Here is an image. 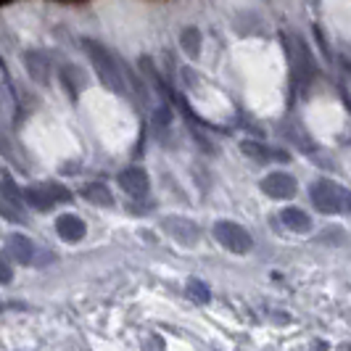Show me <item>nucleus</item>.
Segmentation results:
<instances>
[{"label": "nucleus", "mask_w": 351, "mask_h": 351, "mask_svg": "<svg viewBox=\"0 0 351 351\" xmlns=\"http://www.w3.org/2000/svg\"><path fill=\"white\" fill-rule=\"evenodd\" d=\"M119 185L127 195L132 198H143L151 191V180H148V172L143 167H127L119 172Z\"/></svg>", "instance_id": "nucleus-7"}, {"label": "nucleus", "mask_w": 351, "mask_h": 351, "mask_svg": "<svg viewBox=\"0 0 351 351\" xmlns=\"http://www.w3.org/2000/svg\"><path fill=\"white\" fill-rule=\"evenodd\" d=\"M21 201L35 211H51L58 204H69L71 193L69 188H64L58 182H37V185H27L21 191Z\"/></svg>", "instance_id": "nucleus-3"}, {"label": "nucleus", "mask_w": 351, "mask_h": 351, "mask_svg": "<svg viewBox=\"0 0 351 351\" xmlns=\"http://www.w3.org/2000/svg\"><path fill=\"white\" fill-rule=\"evenodd\" d=\"M56 232L66 241V243H77V241H82L85 238V222L77 217V214H61L58 219H56Z\"/></svg>", "instance_id": "nucleus-11"}, {"label": "nucleus", "mask_w": 351, "mask_h": 351, "mask_svg": "<svg viewBox=\"0 0 351 351\" xmlns=\"http://www.w3.org/2000/svg\"><path fill=\"white\" fill-rule=\"evenodd\" d=\"M24 66L35 82H48L51 80V56L48 51H24Z\"/></svg>", "instance_id": "nucleus-9"}, {"label": "nucleus", "mask_w": 351, "mask_h": 351, "mask_svg": "<svg viewBox=\"0 0 351 351\" xmlns=\"http://www.w3.org/2000/svg\"><path fill=\"white\" fill-rule=\"evenodd\" d=\"M64 3H69V0H64Z\"/></svg>", "instance_id": "nucleus-18"}, {"label": "nucleus", "mask_w": 351, "mask_h": 351, "mask_svg": "<svg viewBox=\"0 0 351 351\" xmlns=\"http://www.w3.org/2000/svg\"><path fill=\"white\" fill-rule=\"evenodd\" d=\"M259 188H262L264 195H269L275 201H288V198L296 195L299 182H296V177L288 175V172H269L267 177H262Z\"/></svg>", "instance_id": "nucleus-6"}, {"label": "nucleus", "mask_w": 351, "mask_h": 351, "mask_svg": "<svg viewBox=\"0 0 351 351\" xmlns=\"http://www.w3.org/2000/svg\"><path fill=\"white\" fill-rule=\"evenodd\" d=\"M214 238L222 243V248H228L230 254H248L254 248V238L243 225L230 222V219H219L214 225Z\"/></svg>", "instance_id": "nucleus-5"}, {"label": "nucleus", "mask_w": 351, "mask_h": 351, "mask_svg": "<svg viewBox=\"0 0 351 351\" xmlns=\"http://www.w3.org/2000/svg\"><path fill=\"white\" fill-rule=\"evenodd\" d=\"M201 45H204V35L198 27H185L180 32V48L188 58H198L201 56Z\"/></svg>", "instance_id": "nucleus-14"}, {"label": "nucleus", "mask_w": 351, "mask_h": 351, "mask_svg": "<svg viewBox=\"0 0 351 351\" xmlns=\"http://www.w3.org/2000/svg\"><path fill=\"white\" fill-rule=\"evenodd\" d=\"M35 251H37L35 243H32L27 235H11V238H8V254H11L19 264H32Z\"/></svg>", "instance_id": "nucleus-12"}, {"label": "nucleus", "mask_w": 351, "mask_h": 351, "mask_svg": "<svg viewBox=\"0 0 351 351\" xmlns=\"http://www.w3.org/2000/svg\"><path fill=\"white\" fill-rule=\"evenodd\" d=\"M80 45H82V51L88 53L90 64H93V69H95V74H98V80H101L111 93L124 95V93H127V77H124V71L127 69H124L122 61L108 51L106 45L95 43V40H90V37H82Z\"/></svg>", "instance_id": "nucleus-1"}, {"label": "nucleus", "mask_w": 351, "mask_h": 351, "mask_svg": "<svg viewBox=\"0 0 351 351\" xmlns=\"http://www.w3.org/2000/svg\"><path fill=\"white\" fill-rule=\"evenodd\" d=\"M288 56H291V80L299 88L309 85V80L315 77V61H312L309 45L299 35H293V40H288Z\"/></svg>", "instance_id": "nucleus-4"}, {"label": "nucleus", "mask_w": 351, "mask_h": 351, "mask_svg": "<svg viewBox=\"0 0 351 351\" xmlns=\"http://www.w3.org/2000/svg\"><path fill=\"white\" fill-rule=\"evenodd\" d=\"M188 296H191V301L193 304H198V306H204V304H209L211 301V291H209V285L204 280H198V278H193V280H188Z\"/></svg>", "instance_id": "nucleus-16"}, {"label": "nucleus", "mask_w": 351, "mask_h": 351, "mask_svg": "<svg viewBox=\"0 0 351 351\" xmlns=\"http://www.w3.org/2000/svg\"><path fill=\"white\" fill-rule=\"evenodd\" d=\"M11 280V269H8V264H3V282Z\"/></svg>", "instance_id": "nucleus-17"}, {"label": "nucleus", "mask_w": 351, "mask_h": 351, "mask_svg": "<svg viewBox=\"0 0 351 351\" xmlns=\"http://www.w3.org/2000/svg\"><path fill=\"white\" fill-rule=\"evenodd\" d=\"M309 198H312L315 209L322 211V214H341V211H346L351 206L349 191H346L343 185L333 182V180H325V177L312 182Z\"/></svg>", "instance_id": "nucleus-2"}, {"label": "nucleus", "mask_w": 351, "mask_h": 351, "mask_svg": "<svg viewBox=\"0 0 351 351\" xmlns=\"http://www.w3.org/2000/svg\"><path fill=\"white\" fill-rule=\"evenodd\" d=\"M241 151H243V156L254 158V161H259V164H267V161H291V156L280 151V148H269V145H264L259 141H243L241 143Z\"/></svg>", "instance_id": "nucleus-10"}, {"label": "nucleus", "mask_w": 351, "mask_h": 351, "mask_svg": "<svg viewBox=\"0 0 351 351\" xmlns=\"http://www.w3.org/2000/svg\"><path fill=\"white\" fill-rule=\"evenodd\" d=\"M280 219H282V225L288 230H293V232H309V230H312L309 214L304 209H296V206H285V209L280 211Z\"/></svg>", "instance_id": "nucleus-13"}, {"label": "nucleus", "mask_w": 351, "mask_h": 351, "mask_svg": "<svg viewBox=\"0 0 351 351\" xmlns=\"http://www.w3.org/2000/svg\"><path fill=\"white\" fill-rule=\"evenodd\" d=\"M349 211H351V206H349Z\"/></svg>", "instance_id": "nucleus-19"}, {"label": "nucleus", "mask_w": 351, "mask_h": 351, "mask_svg": "<svg viewBox=\"0 0 351 351\" xmlns=\"http://www.w3.org/2000/svg\"><path fill=\"white\" fill-rule=\"evenodd\" d=\"M82 195L88 198L90 204H95V206H111L114 204V195H111L108 185H104V182H88V185H82Z\"/></svg>", "instance_id": "nucleus-15"}, {"label": "nucleus", "mask_w": 351, "mask_h": 351, "mask_svg": "<svg viewBox=\"0 0 351 351\" xmlns=\"http://www.w3.org/2000/svg\"><path fill=\"white\" fill-rule=\"evenodd\" d=\"M164 230L182 246H193L195 241H198V235H201L198 225H195L193 219H185V217H167L164 219Z\"/></svg>", "instance_id": "nucleus-8"}]
</instances>
